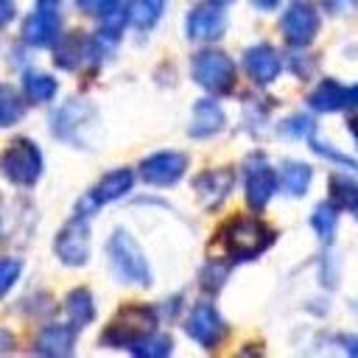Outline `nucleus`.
I'll use <instances>...</instances> for the list:
<instances>
[{
    "mask_svg": "<svg viewBox=\"0 0 358 358\" xmlns=\"http://www.w3.org/2000/svg\"><path fill=\"white\" fill-rule=\"evenodd\" d=\"M271 232L260 224V221H252V218H232L224 232H221V241L227 246V252L235 257V260H246V257H255L257 252H263L268 243H271Z\"/></svg>",
    "mask_w": 358,
    "mask_h": 358,
    "instance_id": "nucleus-1",
    "label": "nucleus"
},
{
    "mask_svg": "<svg viewBox=\"0 0 358 358\" xmlns=\"http://www.w3.org/2000/svg\"><path fill=\"white\" fill-rule=\"evenodd\" d=\"M109 260H112V268L120 280L126 282H137V285H148L151 280V271H148V263L140 252V246L134 243V238L129 232H115L109 238Z\"/></svg>",
    "mask_w": 358,
    "mask_h": 358,
    "instance_id": "nucleus-2",
    "label": "nucleus"
},
{
    "mask_svg": "<svg viewBox=\"0 0 358 358\" xmlns=\"http://www.w3.org/2000/svg\"><path fill=\"white\" fill-rule=\"evenodd\" d=\"M193 78L210 92H229L235 81L232 59L221 50H201L193 59Z\"/></svg>",
    "mask_w": 358,
    "mask_h": 358,
    "instance_id": "nucleus-3",
    "label": "nucleus"
},
{
    "mask_svg": "<svg viewBox=\"0 0 358 358\" xmlns=\"http://www.w3.org/2000/svg\"><path fill=\"white\" fill-rule=\"evenodd\" d=\"M3 171L14 185H34L42 171V154L31 140H14L3 154Z\"/></svg>",
    "mask_w": 358,
    "mask_h": 358,
    "instance_id": "nucleus-4",
    "label": "nucleus"
},
{
    "mask_svg": "<svg viewBox=\"0 0 358 358\" xmlns=\"http://www.w3.org/2000/svg\"><path fill=\"white\" fill-rule=\"evenodd\" d=\"M59 8L62 0H36L34 14L22 25V39L34 48H45L59 34Z\"/></svg>",
    "mask_w": 358,
    "mask_h": 358,
    "instance_id": "nucleus-5",
    "label": "nucleus"
},
{
    "mask_svg": "<svg viewBox=\"0 0 358 358\" xmlns=\"http://www.w3.org/2000/svg\"><path fill=\"white\" fill-rule=\"evenodd\" d=\"M157 324L151 308H129L123 310L106 330V344H134L137 338L148 336Z\"/></svg>",
    "mask_w": 358,
    "mask_h": 358,
    "instance_id": "nucleus-6",
    "label": "nucleus"
},
{
    "mask_svg": "<svg viewBox=\"0 0 358 358\" xmlns=\"http://www.w3.org/2000/svg\"><path fill=\"white\" fill-rule=\"evenodd\" d=\"M319 28V17H316V8L308 3V0H296L291 3V8L285 11L282 17V34L288 39V45L294 48H305L313 34Z\"/></svg>",
    "mask_w": 358,
    "mask_h": 358,
    "instance_id": "nucleus-7",
    "label": "nucleus"
},
{
    "mask_svg": "<svg viewBox=\"0 0 358 358\" xmlns=\"http://www.w3.org/2000/svg\"><path fill=\"white\" fill-rule=\"evenodd\" d=\"M56 255L67 266L87 263V257H90V224L87 221H70L56 238Z\"/></svg>",
    "mask_w": 358,
    "mask_h": 358,
    "instance_id": "nucleus-8",
    "label": "nucleus"
},
{
    "mask_svg": "<svg viewBox=\"0 0 358 358\" xmlns=\"http://www.w3.org/2000/svg\"><path fill=\"white\" fill-rule=\"evenodd\" d=\"M187 168V159L176 151H162V154H154L148 159H143L140 165V176L143 182L148 185H173Z\"/></svg>",
    "mask_w": 358,
    "mask_h": 358,
    "instance_id": "nucleus-9",
    "label": "nucleus"
},
{
    "mask_svg": "<svg viewBox=\"0 0 358 358\" xmlns=\"http://www.w3.org/2000/svg\"><path fill=\"white\" fill-rule=\"evenodd\" d=\"M274 187H277V176L266 165V159H260V157L249 159V165H246V201H249V207H255V210L266 207Z\"/></svg>",
    "mask_w": 358,
    "mask_h": 358,
    "instance_id": "nucleus-10",
    "label": "nucleus"
},
{
    "mask_svg": "<svg viewBox=\"0 0 358 358\" xmlns=\"http://www.w3.org/2000/svg\"><path fill=\"white\" fill-rule=\"evenodd\" d=\"M227 28V17L218 8V3H207V6H196L187 17V36L199 39V42H210L215 36H221Z\"/></svg>",
    "mask_w": 358,
    "mask_h": 358,
    "instance_id": "nucleus-11",
    "label": "nucleus"
},
{
    "mask_svg": "<svg viewBox=\"0 0 358 358\" xmlns=\"http://www.w3.org/2000/svg\"><path fill=\"white\" fill-rule=\"evenodd\" d=\"M131 182H134V179H131V171H126V168L106 173V176L90 190V196L78 204V210H81V213H90V210H95V207H101V204H106V201L120 199V196L131 187Z\"/></svg>",
    "mask_w": 358,
    "mask_h": 358,
    "instance_id": "nucleus-12",
    "label": "nucleus"
},
{
    "mask_svg": "<svg viewBox=\"0 0 358 358\" xmlns=\"http://www.w3.org/2000/svg\"><path fill=\"white\" fill-rule=\"evenodd\" d=\"M243 67H246V73H249L257 84H268V81L277 78V73H280V56H277V50L268 48V45H255V48L246 50Z\"/></svg>",
    "mask_w": 358,
    "mask_h": 358,
    "instance_id": "nucleus-13",
    "label": "nucleus"
},
{
    "mask_svg": "<svg viewBox=\"0 0 358 358\" xmlns=\"http://www.w3.org/2000/svg\"><path fill=\"white\" fill-rule=\"evenodd\" d=\"M221 330H224V324H221V319H218V313H215L213 305H199V308H193V313H190V319H187V333H190L199 344H204V347L215 344V341L221 338Z\"/></svg>",
    "mask_w": 358,
    "mask_h": 358,
    "instance_id": "nucleus-14",
    "label": "nucleus"
},
{
    "mask_svg": "<svg viewBox=\"0 0 358 358\" xmlns=\"http://www.w3.org/2000/svg\"><path fill=\"white\" fill-rule=\"evenodd\" d=\"M229 190H232V171L229 168L207 171L196 179V193L201 196L204 204H221Z\"/></svg>",
    "mask_w": 358,
    "mask_h": 358,
    "instance_id": "nucleus-15",
    "label": "nucleus"
},
{
    "mask_svg": "<svg viewBox=\"0 0 358 358\" xmlns=\"http://www.w3.org/2000/svg\"><path fill=\"white\" fill-rule=\"evenodd\" d=\"M224 126V112L215 101H199L193 106V120H190V134L193 137H210Z\"/></svg>",
    "mask_w": 358,
    "mask_h": 358,
    "instance_id": "nucleus-16",
    "label": "nucleus"
},
{
    "mask_svg": "<svg viewBox=\"0 0 358 358\" xmlns=\"http://www.w3.org/2000/svg\"><path fill=\"white\" fill-rule=\"evenodd\" d=\"M308 103H310V109H316V112L341 109V106H347V87H341V84H336V81H322V84L310 92Z\"/></svg>",
    "mask_w": 358,
    "mask_h": 358,
    "instance_id": "nucleus-17",
    "label": "nucleus"
},
{
    "mask_svg": "<svg viewBox=\"0 0 358 358\" xmlns=\"http://www.w3.org/2000/svg\"><path fill=\"white\" fill-rule=\"evenodd\" d=\"M36 352L42 355H70L73 352V330L53 324L48 330H42V336L36 338Z\"/></svg>",
    "mask_w": 358,
    "mask_h": 358,
    "instance_id": "nucleus-18",
    "label": "nucleus"
},
{
    "mask_svg": "<svg viewBox=\"0 0 358 358\" xmlns=\"http://www.w3.org/2000/svg\"><path fill=\"white\" fill-rule=\"evenodd\" d=\"M162 8H165V0H131L129 8H126V22L131 28L145 31L159 20Z\"/></svg>",
    "mask_w": 358,
    "mask_h": 358,
    "instance_id": "nucleus-19",
    "label": "nucleus"
},
{
    "mask_svg": "<svg viewBox=\"0 0 358 358\" xmlns=\"http://www.w3.org/2000/svg\"><path fill=\"white\" fill-rule=\"evenodd\" d=\"M280 182L288 196H302L310 185V168L305 162H285L280 171Z\"/></svg>",
    "mask_w": 358,
    "mask_h": 358,
    "instance_id": "nucleus-20",
    "label": "nucleus"
},
{
    "mask_svg": "<svg viewBox=\"0 0 358 358\" xmlns=\"http://www.w3.org/2000/svg\"><path fill=\"white\" fill-rule=\"evenodd\" d=\"M67 313H70V319H73V324H76V327L90 324V322H92V316H95V305H92L90 291L76 288V291L67 296Z\"/></svg>",
    "mask_w": 358,
    "mask_h": 358,
    "instance_id": "nucleus-21",
    "label": "nucleus"
},
{
    "mask_svg": "<svg viewBox=\"0 0 358 358\" xmlns=\"http://www.w3.org/2000/svg\"><path fill=\"white\" fill-rule=\"evenodd\" d=\"M84 42H87V39H84L81 34H67V36L59 42V48H56V64L64 67V70L78 67L81 53H84Z\"/></svg>",
    "mask_w": 358,
    "mask_h": 358,
    "instance_id": "nucleus-22",
    "label": "nucleus"
},
{
    "mask_svg": "<svg viewBox=\"0 0 358 358\" xmlns=\"http://www.w3.org/2000/svg\"><path fill=\"white\" fill-rule=\"evenodd\" d=\"M25 95L36 103L50 101L56 95V78H50L48 73H25Z\"/></svg>",
    "mask_w": 358,
    "mask_h": 358,
    "instance_id": "nucleus-23",
    "label": "nucleus"
},
{
    "mask_svg": "<svg viewBox=\"0 0 358 358\" xmlns=\"http://www.w3.org/2000/svg\"><path fill=\"white\" fill-rule=\"evenodd\" d=\"M20 117H22V98L8 84H0V126H11Z\"/></svg>",
    "mask_w": 358,
    "mask_h": 358,
    "instance_id": "nucleus-24",
    "label": "nucleus"
},
{
    "mask_svg": "<svg viewBox=\"0 0 358 358\" xmlns=\"http://www.w3.org/2000/svg\"><path fill=\"white\" fill-rule=\"evenodd\" d=\"M129 347L140 358H162V355L171 352V338L168 336H143V338H137Z\"/></svg>",
    "mask_w": 358,
    "mask_h": 358,
    "instance_id": "nucleus-25",
    "label": "nucleus"
},
{
    "mask_svg": "<svg viewBox=\"0 0 358 358\" xmlns=\"http://www.w3.org/2000/svg\"><path fill=\"white\" fill-rule=\"evenodd\" d=\"M330 196L336 199V204L352 210V207L358 204V185L350 182V179H344V176H336V179L330 182Z\"/></svg>",
    "mask_w": 358,
    "mask_h": 358,
    "instance_id": "nucleus-26",
    "label": "nucleus"
},
{
    "mask_svg": "<svg viewBox=\"0 0 358 358\" xmlns=\"http://www.w3.org/2000/svg\"><path fill=\"white\" fill-rule=\"evenodd\" d=\"M336 218H338V213H336L333 204H319L316 213H313V227H316V232H319L322 238H327V235L336 229Z\"/></svg>",
    "mask_w": 358,
    "mask_h": 358,
    "instance_id": "nucleus-27",
    "label": "nucleus"
},
{
    "mask_svg": "<svg viewBox=\"0 0 358 358\" xmlns=\"http://www.w3.org/2000/svg\"><path fill=\"white\" fill-rule=\"evenodd\" d=\"M17 277H20V260L3 257V260H0V296L17 282Z\"/></svg>",
    "mask_w": 358,
    "mask_h": 358,
    "instance_id": "nucleus-28",
    "label": "nucleus"
},
{
    "mask_svg": "<svg viewBox=\"0 0 358 358\" xmlns=\"http://www.w3.org/2000/svg\"><path fill=\"white\" fill-rule=\"evenodd\" d=\"M78 8L95 17H112L120 8V0H78Z\"/></svg>",
    "mask_w": 358,
    "mask_h": 358,
    "instance_id": "nucleus-29",
    "label": "nucleus"
},
{
    "mask_svg": "<svg viewBox=\"0 0 358 358\" xmlns=\"http://www.w3.org/2000/svg\"><path fill=\"white\" fill-rule=\"evenodd\" d=\"M310 117H291L288 123H282V131L288 134V137H302V134H308L310 131Z\"/></svg>",
    "mask_w": 358,
    "mask_h": 358,
    "instance_id": "nucleus-30",
    "label": "nucleus"
},
{
    "mask_svg": "<svg viewBox=\"0 0 358 358\" xmlns=\"http://www.w3.org/2000/svg\"><path fill=\"white\" fill-rule=\"evenodd\" d=\"M322 3H324V8H327L330 14H336V17L350 14V11L358 8V0H322Z\"/></svg>",
    "mask_w": 358,
    "mask_h": 358,
    "instance_id": "nucleus-31",
    "label": "nucleus"
},
{
    "mask_svg": "<svg viewBox=\"0 0 358 358\" xmlns=\"http://www.w3.org/2000/svg\"><path fill=\"white\" fill-rule=\"evenodd\" d=\"M14 11H17L14 0H0V28L8 25V22L14 20Z\"/></svg>",
    "mask_w": 358,
    "mask_h": 358,
    "instance_id": "nucleus-32",
    "label": "nucleus"
},
{
    "mask_svg": "<svg viewBox=\"0 0 358 358\" xmlns=\"http://www.w3.org/2000/svg\"><path fill=\"white\" fill-rule=\"evenodd\" d=\"M257 8H274V6H280V0H252Z\"/></svg>",
    "mask_w": 358,
    "mask_h": 358,
    "instance_id": "nucleus-33",
    "label": "nucleus"
},
{
    "mask_svg": "<svg viewBox=\"0 0 358 358\" xmlns=\"http://www.w3.org/2000/svg\"><path fill=\"white\" fill-rule=\"evenodd\" d=\"M210 3H218V6H224V3H229V0H210Z\"/></svg>",
    "mask_w": 358,
    "mask_h": 358,
    "instance_id": "nucleus-34",
    "label": "nucleus"
},
{
    "mask_svg": "<svg viewBox=\"0 0 358 358\" xmlns=\"http://www.w3.org/2000/svg\"><path fill=\"white\" fill-rule=\"evenodd\" d=\"M352 213H355V218H358V204H355V207H352Z\"/></svg>",
    "mask_w": 358,
    "mask_h": 358,
    "instance_id": "nucleus-35",
    "label": "nucleus"
}]
</instances>
